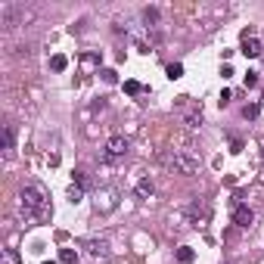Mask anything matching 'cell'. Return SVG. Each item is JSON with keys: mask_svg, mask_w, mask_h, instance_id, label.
<instances>
[{"mask_svg": "<svg viewBox=\"0 0 264 264\" xmlns=\"http://www.w3.org/2000/svg\"><path fill=\"white\" fill-rule=\"evenodd\" d=\"M19 211L28 221H47L50 218V199L41 186H22L19 190Z\"/></svg>", "mask_w": 264, "mask_h": 264, "instance_id": "1", "label": "cell"}, {"mask_svg": "<svg viewBox=\"0 0 264 264\" xmlns=\"http://www.w3.org/2000/svg\"><path fill=\"white\" fill-rule=\"evenodd\" d=\"M100 78H103L106 84H115V81H118V71H115V68H103V71H100Z\"/></svg>", "mask_w": 264, "mask_h": 264, "instance_id": "19", "label": "cell"}, {"mask_svg": "<svg viewBox=\"0 0 264 264\" xmlns=\"http://www.w3.org/2000/svg\"><path fill=\"white\" fill-rule=\"evenodd\" d=\"M84 249H87L93 258H106V255H109V243H106V239H84Z\"/></svg>", "mask_w": 264, "mask_h": 264, "instance_id": "6", "label": "cell"}, {"mask_svg": "<svg viewBox=\"0 0 264 264\" xmlns=\"http://www.w3.org/2000/svg\"><path fill=\"white\" fill-rule=\"evenodd\" d=\"M243 84H246L249 90H252V87H258V75H255V71H246V78H243Z\"/></svg>", "mask_w": 264, "mask_h": 264, "instance_id": "23", "label": "cell"}, {"mask_svg": "<svg viewBox=\"0 0 264 264\" xmlns=\"http://www.w3.org/2000/svg\"><path fill=\"white\" fill-rule=\"evenodd\" d=\"M4 156H13V125L4 128Z\"/></svg>", "mask_w": 264, "mask_h": 264, "instance_id": "13", "label": "cell"}, {"mask_svg": "<svg viewBox=\"0 0 264 264\" xmlns=\"http://www.w3.org/2000/svg\"><path fill=\"white\" fill-rule=\"evenodd\" d=\"M165 71H168V78H171V81H177V78H183V65H180V62H171V65H168Z\"/></svg>", "mask_w": 264, "mask_h": 264, "instance_id": "16", "label": "cell"}, {"mask_svg": "<svg viewBox=\"0 0 264 264\" xmlns=\"http://www.w3.org/2000/svg\"><path fill=\"white\" fill-rule=\"evenodd\" d=\"M59 261L62 264H78V252L75 249H59Z\"/></svg>", "mask_w": 264, "mask_h": 264, "instance_id": "14", "label": "cell"}, {"mask_svg": "<svg viewBox=\"0 0 264 264\" xmlns=\"http://www.w3.org/2000/svg\"><path fill=\"white\" fill-rule=\"evenodd\" d=\"M103 202H97V211H112L115 208V190H103Z\"/></svg>", "mask_w": 264, "mask_h": 264, "instance_id": "8", "label": "cell"}, {"mask_svg": "<svg viewBox=\"0 0 264 264\" xmlns=\"http://www.w3.org/2000/svg\"><path fill=\"white\" fill-rule=\"evenodd\" d=\"M193 261H196L193 246H180V249H177V264H193Z\"/></svg>", "mask_w": 264, "mask_h": 264, "instance_id": "10", "label": "cell"}, {"mask_svg": "<svg viewBox=\"0 0 264 264\" xmlns=\"http://www.w3.org/2000/svg\"><path fill=\"white\" fill-rule=\"evenodd\" d=\"M165 165H168V171H174L180 177H193L202 162H199V156L193 153V149H174V153L165 159Z\"/></svg>", "mask_w": 264, "mask_h": 264, "instance_id": "2", "label": "cell"}, {"mask_svg": "<svg viewBox=\"0 0 264 264\" xmlns=\"http://www.w3.org/2000/svg\"><path fill=\"white\" fill-rule=\"evenodd\" d=\"M261 41H258V37H255V31L252 28H243V47H239V53L246 56V59H258L261 56Z\"/></svg>", "mask_w": 264, "mask_h": 264, "instance_id": "4", "label": "cell"}, {"mask_svg": "<svg viewBox=\"0 0 264 264\" xmlns=\"http://www.w3.org/2000/svg\"><path fill=\"white\" fill-rule=\"evenodd\" d=\"M153 193H156V186H153V180H149V177L137 180V196H140V199H149Z\"/></svg>", "mask_w": 264, "mask_h": 264, "instance_id": "9", "label": "cell"}, {"mask_svg": "<svg viewBox=\"0 0 264 264\" xmlns=\"http://www.w3.org/2000/svg\"><path fill=\"white\" fill-rule=\"evenodd\" d=\"M4 264H22L19 252H16V249H4Z\"/></svg>", "mask_w": 264, "mask_h": 264, "instance_id": "18", "label": "cell"}, {"mask_svg": "<svg viewBox=\"0 0 264 264\" xmlns=\"http://www.w3.org/2000/svg\"><path fill=\"white\" fill-rule=\"evenodd\" d=\"M143 22H146V28H156L159 25V10L156 7H146L143 10Z\"/></svg>", "mask_w": 264, "mask_h": 264, "instance_id": "11", "label": "cell"}, {"mask_svg": "<svg viewBox=\"0 0 264 264\" xmlns=\"http://www.w3.org/2000/svg\"><path fill=\"white\" fill-rule=\"evenodd\" d=\"M233 224H236L239 230H249L252 224H255V211H252L249 205H236V208H233Z\"/></svg>", "mask_w": 264, "mask_h": 264, "instance_id": "5", "label": "cell"}, {"mask_svg": "<svg viewBox=\"0 0 264 264\" xmlns=\"http://www.w3.org/2000/svg\"><path fill=\"white\" fill-rule=\"evenodd\" d=\"M258 109H261L258 103H249V106H243V115L246 118H258Z\"/></svg>", "mask_w": 264, "mask_h": 264, "instance_id": "21", "label": "cell"}, {"mask_svg": "<svg viewBox=\"0 0 264 264\" xmlns=\"http://www.w3.org/2000/svg\"><path fill=\"white\" fill-rule=\"evenodd\" d=\"M81 199H84V190H81L78 183H71L68 186V202H81Z\"/></svg>", "mask_w": 264, "mask_h": 264, "instance_id": "17", "label": "cell"}, {"mask_svg": "<svg viewBox=\"0 0 264 264\" xmlns=\"http://www.w3.org/2000/svg\"><path fill=\"white\" fill-rule=\"evenodd\" d=\"M71 183H78L81 190H90V177H87V171H81V168L71 174Z\"/></svg>", "mask_w": 264, "mask_h": 264, "instance_id": "12", "label": "cell"}, {"mask_svg": "<svg viewBox=\"0 0 264 264\" xmlns=\"http://www.w3.org/2000/svg\"><path fill=\"white\" fill-rule=\"evenodd\" d=\"M128 149H131L128 137L115 134V137H109V140H106V153H103V159H106V162H118V159L128 156Z\"/></svg>", "mask_w": 264, "mask_h": 264, "instance_id": "3", "label": "cell"}, {"mask_svg": "<svg viewBox=\"0 0 264 264\" xmlns=\"http://www.w3.org/2000/svg\"><path fill=\"white\" fill-rule=\"evenodd\" d=\"M78 62H81V71H84V75H90V71H97V68H100V53H93V50H90V53H81V59H78Z\"/></svg>", "mask_w": 264, "mask_h": 264, "instance_id": "7", "label": "cell"}, {"mask_svg": "<svg viewBox=\"0 0 264 264\" xmlns=\"http://www.w3.org/2000/svg\"><path fill=\"white\" fill-rule=\"evenodd\" d=\"M44 264H56V261H44Z\"/></svg>", "mask_w": 264, "mask_h": 264, "instance_id": "25", "label": "cell"}, {"mask_svg": "<svg viewBox=\"0 0 264 264\" xmlns=\"http://www.w3.org/2000/svg\"><path fill=\"white\" fill-rule=\"evenodd\" d=\"M202 125V112H193L190 118H186V128H199Z\"/></svg>", "mask_w": 264, "mask_h": 264, "instance_id": "24", "label": "cell"}, {"mask_svg": "<svg viewBox=\"0 0 264 264\" xmlns=\"http://www.w3.org/2000/svg\"><path fill=\"white\" fill-rule=\"evenodd\" d=\"M50 68H53V71H65V68H68V59H65L62 53H56V56L50 59Z\"/></svg>", "mask_w": 264, "mask_h": 264, "instance_id": "15", "label": "cell"}, {"mask_svg": "<svg viewBox=\"0 0 264 264\" xmlns=\"http://www.w3.org/2000/svg\"><path fill=\"white\" fill-rule=\"evenodd\" d=\"M125 93L137 97V93H143V84H140V81H125Z\"/></svg>", "mask_w": 264, "mask_h": 264, "instance_id": "20", "label": "cell"}, {"mask_svg": "<svg viewBox=\"0 0 264 264\" xmlns=\"http://www.w3.org/2000/svg\"><path fill=\"white\" fill-rule=\"evenodd\" d=\"M230 100H233V93L224 87V90H221V97H218V106H221V109H224V106H230Z\"/></svg>", "mask_w": 264, "mask_h": 264, "instance_id": "22", "label": "cell"}]
</instances>
